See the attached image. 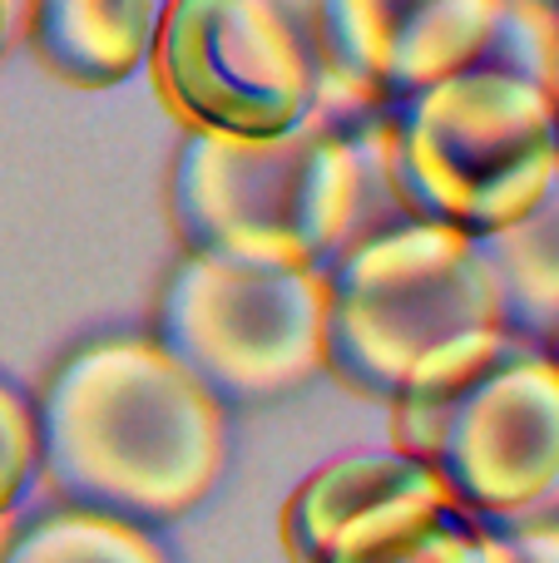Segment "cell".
I'll list each match as a JSON object with an SVG mask.
<instances>
[{
	"mask_svg": "<svg viewBox=\"0 0 559 563\" xmlns=\"http://www.w3.org/2000/svg\"><path fill=\"white\" fill-rule=\"evenodd\" d=\"M15 519H0V559H6V549H10V539H15Z\"/></svg>",
	"mask_w": 559,
	"mask_h": 563,
	"instance_id": "cell-17",
	"label": "cell"
},
{
	"mask_svg": "<svg viewBox=\"0 0 559 563\" xmlns=\"http://www.w3.org/2000/svg\"><path fill=\"white\" fill-rule=\"evenodd\" d=\"M168 0H30L25 40L55 79L114 89L149 65Z\"/></svg>",
	"mask_w": 559,
	"mask_h": 563,
	"instance_id": "cell-10",
	"label": "cell"
},
{
	"mask_svg": "<svg viewBox=\"0 0 559 563\" xmlns=\"http://www.w3.org/2000/svg\"><path fill=\"white\" fill-rule=\"evenodd\" d=\"M559 10L511 0L475 65L382 114L402 218L491 238L559 188Z\"/></svg>",
	"mask_w": 559,
	"mask_h": 563,
	"instance_id": "cell-1",
	"label": "cell"
},
{
	"mask_svg": "<svg viewBox=\"0 0 559 563\" xmlns=\"http://www.w3.org/2000/svg\"><path fill=\"white\" fill-rule=\"evenodd\" d=\"M392 450L431 465L485 529L559 519V361L515 341L446 396L392 406Z\"/></svg>",
	"mask_w": 559,
	"mask_h": 563,
	"instance_id": "cell-6",
	"label": "cell"
},
{
	"mask_svg": "<svg viewBox=\"0 0 559 563\" xmlns=\"http://www.w3.org/2000/svg\"><path fill=\"white\" fill-rule=\"evenodd\" d=\"M0 563H174L149 525L105 515V509L65 505L15 529Z\"/></svg>",
	"mask_w": 559,
	"mask_h": 563,
	"instance_id": "cell-12",
	"label": "cell"
},
{
	"mask_svg": "<svg viewBox=\"0 0 559 563\" xmlns=\"http://www.w3.org/2000/svg\"><path fill=\"white\" fill-rule=\"evenodd\" d=\"M327 371L386 406L436 400L515 346L481 243L396 218L322 267Z\"/></svg>",
	"mask_w": 559,
	"mask_h": 563,
	"instance_id": "cell-3",
	"label": "cell"
},
{
	"mask_svg": "<svg viewBox=\"0 0 559 563\" xmlns=\"http://www.w3.org/2000/svg\"><path fill=\"white\" fill-rule=\"evenodd\" d=\"M25 10H30V0H0V55L25 35Z\"/></svg>",
	"mask_w": 559,
	"mask_h": 563,
	"instance_id": "cell-16",
	"label": "cell"
},
{
	"mask_svg": "<svg viewBox=\"0 0 559 563\" xmlns=\"http://www.w3.org/2000/svg\"><path fill=\"white\" fill-rule=\"evenodd\" d=\"M40 470L85 509L168 525L198 509L228 470L233 410L164 351L154 331L75 346L35 400Z\"/></svg>",
	"mask_w": 559,
	"mask_h": 563,
	"instance_id": "cell-2",
	"label": "cell"
},
{
	"mask_svg": "<svg viewBox=\"0 0 559 563\" xmlns=\"http://www.w3.org/2000/svg\"><path fill=\"white\" fill-rule=\"evenodd\" d=\"M505 5L511 0H313L337 119H382L406 95L475 65Z\"/></svg>",
	"mask_w": 559,
	"mask_h": 563,
	"instance_id": "cell-8",
	"label": "cell"
},
{
	"mask_svg": "<svg viewBox=\"0 0 559 563\" xmlns=\"http://www.w3.org/2000/svg\"><path fill=\"white\" fill-rule=\"evenodd\" d=\"M441 515H461L441 475L386 445L317 465L287 495L277 534L293 563H332Z\"/></svg>",
	"mask_w": 559,
	"mask_h": 563,
	"instance_id": "cell-9",
	"label": "cell"
},
{
	"mask_svg": "<svg viewBox=\"0 0 559 563\" xmlns=\"http://www.w3.org/2000/svg\"><path fill=\"white\" fill-rule=\"evenodd\" d=\"M515 549V563H559V519H535L520 529H501Z\"/></svg>",
	"mask_w": 559,
	"mask_h": 563,
	"instance_id": "cell-15",
	"label": "cell"
},
{
	"mask_svg": "<svg viewBox=\"0 0 559 563\" xmlns=\"http://www.w3.org/2000/svg\"><path fill=\"white\" fill-rule=\"evenodd\" d=\"M555 89H559V55H555Z\"/></svg>",
	"mask_w": 559,
	"mask_h": 563,
	"instance_id": "cell-20",
	"label": "cell"
},
{
	"mask_svg": "<svg viewBox=\"0 0 559 563\" xmlns=\"http://www.w3.org/2000/svg\"><path fill=\"white\" fill-rule=\"evenodd\" d=\"M545 351H550V356L559 361V331H555V336H550V341H545Z\"/></svg>",
	"mask_w": 559,
	"mask_h": 563,
	"instance_id": "cell-18",
	"label": "cell"
},
{
	"mask_svg": "<svg viewBox=\"0 0 559 563\" xmlns=\"http://www.w3.org/2000/svg\"><path fill=\"white\" fill-rule=\"evenodd\" d=\"M168 218L184 253L327 267L357 238L402 218L382 119H313L273 139L184 134L168 168Z\"/></svg>",
	"mask_w": 559,
	"mask_h": 563,
	"instance_id": "cell-4",
	"label": "cell"
},
{
	"mask_svg": "<svg viewBox=\"0 0 559 563\" xmlns=\"http://www.w3.org/2000/svg\"><path fill=\"white\" fill-rule=\"evenodd\" d=\"M505 554V534L501 529H485L465 515H441L431 525H416L396 539L362 549V554H347L332 563H501Z\"/></svg>",
	"mask_w": 559,
	"mask_h": 563,
	"instance_id": "cell-13",
	"label": "cell"
},
{
	"mask_svg": "<svg viewBox=\"0 0 559 563\" xmlns=\"http://www.w3.org/2000/svg\"><path fill=\"white\" fill-rule=\"evenodd\" d=\"M154 336L228 410L283 400L327 371V277L184 253L158 291Z\"/></svg>",
	"mask_w": 559,
	"mask_h": 563,
	"instance_id": "cell-7",
	"label": "cell"
},
{
	"mask_svg": "<svg viewBox=\"0 0 559 563\" xmlns=\"http://www.w3.org/2000/svg\"><path fill=\"white\" fill-rule=\"evenodd\" d=\"M144 69L184 134L273 139L313 119L342 124L313 0H168Z\"/></svg>",
	"mask_w": 559,
	"mask_h": 563,
	"instance_id": "cell-5",
	"label": "cell"
},
{
	"mask_svg": "<svg viewBox=\"0 0 559 563\" xmlns=\"http://www.w3.org/2000/svg\"><path fill=\"white\" fill-rule=\"evenodd\" d=\"M40 470L35 400H25L10 380H0V519H15L30 479Z\"/></svg>",
	"mask_w": 559,
	"mask_h": 563,
	"instance_id": "cell-14",
	"label": "cell"
},
{
	"mask_svg": "<svg viewBox=\"0 0 559 563\" xmlns=\"http://www.w3.org/2000/svg\"><path fill=\"white\" fill-rule=\"evenodd\" d=\"M535 5H550V10H559V0H535Z\"/></svg>",
	"mask_w": 559,
	"mask_h": 563,
	"instance_id": "cell-19",
	"label": "cell"
},
{
	"mask_svg": "<svg viewBox=\"0 0 559 563\" xmlns=\"http://www.w3.org/2000/svg\"><path fill=\"white\" fill-rule=\"evenodd\" d=\"M505 297V317L520 341H545L559 331V188L545 203L491 238H475Z\"/></svg>",
	"mask_w": 559,
	"mask_h": 563,
	"instance_id": "cell-11",
	"label": "cell"
}]
</instances>
